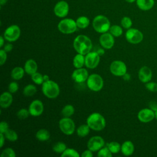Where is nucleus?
Masks as SVG:
<instances>
[{
  "label": "nucleus",
  "mask_w": 157,
  "mask_h": 157,
  "mask_svg": "<svg viewBox=\"0 0 157 157\" xmlns=\"http://www.w3.org/2000/svg\"><path fill=\"white\" fill-rule=\"evenodd\" d=\"M91 39L85 35L77 36L73 42V47L75 51L80 54L86 55L92 48Z\"/></svg>",
  "instance_id": "1"
},
{
  "label": "nucleus",
  "mask_w": 157,
  "mask_h": 157,
  "mask_svg": "<svg viewBox=\"0 0 157 157\" xmlns=\"http://www.w3.org/2000/svg\"><path fill=\"white\" fill-rule=\"evenodd\" d=\"M86 124L93 130L101 131L105 128L106 122L103 115L99 113L94 112L88 117Z\"/></svg>",
  "instance_id": "2"
},
{
  "label": "nucleus",
  "mask_w": 157,
  "mask_h": 157,
  "mask_svg": "<svg viewBox=\"0 0 157 157\" xmlns=\"http://www.w3.org/2000/svg\"><path fill=\"white\" fill-rule=\"evenodd\" d=\"M42 91L43 94L50 99L56 98L58 96L60 92L58 83L51 80L44 82L42 83Z\"/></svg>",
  "instance_id": "3"
},
{
  "label": "nucleus",
  "mask_w": 157,
  "mask_h": 157,
  "mask_svg": "<svg viewBox=\"0 0 157 157\" xmlns=\"http://www.w3.org/2000/svg\"><path fill=\"white\" fill-rule=\"evenodd\" d=\"M94 29L99 33H104L107 32L110 28L109 20L104 15H99L96 16L92 23Z\"/></svg>",
  "instance_id": "4"
},
{
  "label": "nucleus",
  "mask_w": 157,
  "mask_h": 157,
  "mask_svg": "<svg viewBox=\"0 0 157 157\" xmlns=\"http://www.w3.org/2000/svg\"><path fill=\"white\" fill-rule=\"evenodd\" d=\"M77 28L76 21L72 18H64L61 20L58 25V30L66 34L74 33Z\"/></svg>",
  "instance_id": "5"
},
{
  "label": "nucleus",
  "mask_w": 157,
  "mask_h": 157,
  "mask_svg": "<svg viewBox=\"0 0 157 157\" xmlns=\"http://www.w3.org/2000/svg\"><path fill=\"white\" fill-rule=\"evenodd\" d=\"M86 85L91 91H99L103 88L104 80L99 74H93L88 76L86 80Z\"/></svg>",
  "instance_id": "6"
},
{
  "label": "nucleus",
  "mask_w": 157,
  "mask_h": 157,
  "mask_svg": "<svg viewBox=\"0 0 157 157\" xmlns=\"http://www.w3.org/2000/svg\"><path fill=\"white\" fill-rule=\"evenodd\" d=\"M125 37L128 42L132 44H137L142 41L144 34L140 30L131 28L126 31Z\"/></svg>",
  "instance_id": "7"
},
{
  "label": "nucleus",
  "mask_w": 157,
  "mask_h": 157,
  "mask_svg": "<svg viewBox=\"0 0 157 157\" xmlns=\"http://www.w3.org/2000/svg\"><path fill=\"white\" fill-rule=\"evenodd\" d=\"M59 127L62 132L66 135H71L75 131V123L69 117H64L59 121Z\"/></svg>",
  "instance_id": "8"
},
{
  "label": "nucleus",
  "mask_w": 157,
  "mask_h": 157,
  "mask_svg": "<svg viewBox=\"0 0 157 157\" xmlns=\"http://www.w3.org/2000/svg\"><path fill=\"white\" fill-rule=\"evenodd\" d=\"M20 34V27L17 25H12L6 28L4 33V37L9 42H14L18 39Z\"/></svg>",
  "instance_id": "9"
},
{
  "label": "nucleus",
  "mask_w": 157,
  "mask_h": 157,
  "mask_svg": "<svg viewBox=\"0 0 157 157\" xmlns=\"http://www.w3.org/2000/svg\"><path fill=\"white\" fill-rule=\"evenodd\" d=\"M110 71L115 76L123 77L127 72V66L123 61L115 60L110 64Z\"/></svg>",
  "instance_id": "10"
},
{
  "label": "nucleus",
  "mask_w": 157,
  "mask_h": 157,
  "mask_svg": "<svg viewBox=\"0 0 157 157\" xmlns=\"http://www.w3.org/2000/svg\"><path fill=\"white\" fill-rule=\"evenodd\" d=\"M100 61V56L97 52H90L88 53L85 58V65L89 69L96 67Z\"/></svg>",
  "instance_id": "11"
},
{
  "label": "nucleus",
  "mask_w": 157,
  "mask_h": 157,
  "mask_svg": "<svg viewBox=\"0 0 157 157\" xmlns=\"http://www.w3.org/2000/svg\"><path fill=\"white\" fill-rule=\"evenodd\" d=\"M137 118L142 123H149L155 118V111L149 107L142 109L138 112Z\"/></svg>",
  "instance_id": "12"
},
{
  "label": "nucleus",
  "mask_w": 157,
  "mask_h": 157,
  "mask_svg": "<svg viewBox=\"0 0 157 157\" xmlns=\"http://www.w3.org/2000/svg\"><path fill=\"white\" fill-rule=\"evenodd\" d=\"M104 140L99 136L91 137L87 142L88 149L92 151H99L104 145Z\"/></svg>",
  "instance_id": "13"
},
{
  "label": "nucleus",
  "mask_w": 157,
  "mask_h": 157,
  "mask_svg": "<svg viewBox=\"0 0 157 157\" xmlns=\"http://www.w3.org/2000/svg\"><path fill=\"white\" fill-rule=\"evenodd\" d=\"M88 72L83 67L75 69L71 75L72 79L76 83H80L87 80L88 78Z\"/></svg>",
  "instance_id": "14"
},
{
  "label": "nucleus",
  "mask_w": 157,
  "mask_h": 157,
  "mask_svg": "<svg viewBox=\"0 0 157 157\" xmlns=\"http://www.w3.org/2000/svg\"><path fill=\"white\" fill-rule=\"evenodd\" d=\"M28 110L31 115L33 117L40 116L43 113L44 110V104L40 100H34L29 104Z\"/></svg>",
  "instance_id": "15"
},
{
  "label": "nucleus",
  "mask_w": 157,
  "mask_h": 157,
  "mask_svg": "<svg viewBox=\"0 0 157 157\" xmlns=\"http://www.w3.org/2000/svg\"><path fill=\"white\" fill-rule=\"evenodd\" d=\"M69 10V4L64 1L58 2L54 7V13L56 16L59 18H63L67 16Z\"/></svg>",
  "instance_id": "16"
},
{
  "label": "nucleus",
  "mask_w": 157,
  "mask_h": 157,
  "mask_svg": "<svg viewBox=\"0 0 157 157\" xmlns=\"http://www.w3.org/2000/svg\"><path fill=\"white\" fill-rule=\"evenodd\" d=\"M99 42L104 48L110 49L113 47L115 43L113 36L110 33H102L99 37Z\"/></svg>",
  "instance_id": "17"
},
{
  "label": "nucleus",
  "mask_w": 157,
  "mask_h": 157,
  "mask_svg": "<svg viewBox=\"0 0 157 157\" xmlns=\"http://www.w3.org/2000/svg\"><path fill=\"white\" fill-rule=\"evenodd\" d=\"M152 76L153 72L149 67L144 66L139 69L138 72V78L141 82L146 83L151 81Z\"/></svg>",
  "instance_id": "18"
},
{
  "label": "nucleus",
  "mask_w": 157,
  "mask_h": 157,
  "mask_svg": "<svg viewBox=\"0 0 157 157\" xmlns=\"http://www.w3.org/2000/svg\"><path fill=\"white\" fill-rule=\"evenodd\" d=\"M13 98L10 92L6 91L1 94L0 97V106L2 108L6 109L12 103Z\"/></svg>",
  "instance_id": "19"
},
{
  "label": "nucleus",
  "mask_w": 157,
  "mask_h": 157,
  "mask_svg": "<svg viewBox=\"0 0 157 157\" xmlns=\"http://www.w3.org/2000/svg\"><path fill=\"white\" fill-rule=\"evenodd\" d=\"M121 151L124 156H131L134 151V144L131 140L124 141L121 145Z\"/></svg>",
  "instance_id": "20"
},
{
  "label": "nucleus",
  "mask_w": 157,
  "mask_h": 157,
  "mask_svg": "<svg viewBox=\"0 0 157 157\" xmlns=\"http://www.w3.org/2000/svg\"><path fill=\"white\" fill-rule=\"evenodd\" d=\"M24 69L26 74L31 75L37 71V63L33 59H28L25 63Z\"/></svg>",
  "instance_id": "21"
},
{
  "label": "nucleus",
  "mask_w": 157,
  "mask_h": 157,
  "mask_svg": "<svg viewBox=\"0 0 157 157\" xmlns=\"http://www.w3.org/2000/svg\"><path fill=\"white\" fill-rule=\"evenodd\" d=\"M136 5L139 9L147 11L153 7L155 0H136Z\"/></svg>",
  "instance_id": "22"
},
{
  "label": "nucleus",
  "mask_w": 157,
  "mask_h": 157,
  "mask_svg": "<svg viewBox=\"0 0 157 157\" xmlns=\"http://www.w3.org/2000/svg\"><path fill=\"white\" fill-rule=\"evenodd\" d=\"M25 69L24 68H22L21 67H14L11 72V77L13 79L15 80H18L21 79L25 74Z\"/></svg>",
  "instance_id": "23"
},
{
  "label": "nucleus",
  "mask_w": 157,
  "mask_h": 157,
  "mask_svg": "<svg viewBox=\"0 0 157 157\" xmlns=\"http://www.w3.org/2000/svg\"><path fill=\"white\" fill-rule=\"evenodd\" d=\"M85 56H84L83 55L80 54V53L77 54L73 59L74 66L76 69L83 67V65L85 64Z\"/></svg>",
  "instance_id": "24"
},
{
  "label": "nucleus",
  "mask_w": 157,
  "mask_h": 157,
  "mask_svg": "<svg viewBox=\"0 0 157 157\" xmlns=\"http://www.w3.org/2000/svg\"><path fill=\"white\" fill-rule=\"evenodd\" d=\"M50 137L49 131L45 129H40L36 134V139L40 141H46L50 139Z\"/></svg>",
  "instance_id": "25"
},
{
  "label": "nucleus",
  "mask_w": 157,
  "mask_h": 157,
  "mask_svg": "<svg viewBox=\"0 0 157 157\" xmlns=\"http://www.w3.org/2000/svg\"><path fill=\"white\" fill-rule=\"evenodd\" d=\"M76 24L78 28L80 29H84L88 26L90 24V20L88 17L85 16H81L79 17L76 20Z\"/></svg>",
  "instance_id": "26"
},
{
  "label": "nucleus",
  "mask_w": 157,
  "mask_h": 157,
  "mask_svg": "<svg viewBox=\"0 0 157 157\" xmlns=\"http://www.w3.org/2000/svg\"><path fill=\"white\" fill-rule=\"evenodd\" d=\"M37 91V88L36 86L33 84L27 85L23 90V93L26 96H32Z\"/></svg>",
  "instance_id": "27"
},
{
  "label": "nucleus",
  "mask_w": 157,
  "mask_h": 157,
  "mask_svg": "<svg viewBox=\"0 0 157 157\" xmlns=\"http://www.w3.org/2000/svg\"><path fill=\"white\" fill-rule=\"evenodd\" d=\"M90 129V128L87 124H82L77 129V134L81 137H84L89 134Z\"/></svg>",
  "instance_id": "28"
},
{
  "label": "nucleus",
  "mask_w": 157,
  "mask_h": 157,
  "mask_svg": "<svg viewBox=\"0 0 157 157\" xmlns=\"http://www.w3.org/2000/svg\"><path fill=\"white\" fill-rule=\"evenodd\" d=\"M74 107L70 104L66 105L61 110V114L64 117H70L74 113Z\"/></svg>",
  "instance_id": "29"
},
{
  "label": "nucleus",
  "mask_w": 157,
  "mask_h": 157,
  "mask_svg": "<svg viewBox=\"0 0 157 157\" xmlns=\"http://www.w3.org/2000/svg\"><path fill=\"white\" fill-rule=\"evenodd\" d=\"M107 147L112 154H116L121 150L120 144L115 141H112L107 144Z\"/></svg>",
  "instance_id": "30"
},
{
  "label": "nucleus",
  "mask_w": 157,
  "mask_h": 157,
  "mask_svg": "<svg viewBox=\"0 0 157 157\" xmlns=\"http://www.w3.org/2000/svg\"><path fill=\"white\" fill-rule=\"evenodd\" d=\"M6 139L11 142H15L18 139V134L17 132L10 129H9L4 134Z\"/></svg>",
  "instance_id": "31"
},
{
  "label": "nucleus",
  "mask_w": 157,
  "mask_h": 157,
  "mask_svg": "<svg viewBox=\"0 0 157 157\" xmlns=\"http://www.w3.org/2000/svg\"><path fill=\"white\" fill-rule=\"evenodd\" d=\"M110 33L115 37H119L123 34V29L121 26L115 25L110 26L109 29Z\"/></svg>",
  "instance_id": "32"
},
{
  "label": "nucleus",
  "mask_w": 157,
  "mask_h": 157,
  "mask_svg": "<svg viewBox=\"0 0 157 157\" xmlns=\"http://www.w3.org/2000/svg\"><path fill=\"white\" fill-rule=\"evenodd\" d=\"M66 145L63 142H58L52 147L53 150L56 153H62L66 149Z\"/></svg>",
  "instance_id": "33"
},
{
  "label": "nucleus",
  "mask_w": 157,
  "mask_h": 157,
  "mask_svg": "<svg viewBox=\"0 0 157 157\" xmlns=\"http://www.w3.org/2000/svg\"><path fill=\"white\" fill-rule=\"evenodd\" d=\"M31 79L33 82L37 85H42V83L44 82V75L37 72L31 75Z\"/></svg>",
  "instance_id": "34"
},
{
  "label": "nucleus",
  "mask_w": 157,
  "mask_h": 157,
  "mask_svg": "<svg viewBox=\"0 0 157 157\" xmlns=\"http://www.w3.org/2000/svg\"><path fill=\"white\" fill-rule=\"evenodd\" d=\"M62 157L71 156V157H79L80 155L73 148H66L61 154Z\"/></svg>",
  "instance_id": "35"
},
{
  "label": "nucleus",
  "mask_w": 157,
  "mask_h": 157,
  "mask_svg": "<svg viewBox=\"0 0 157 157\" xmlns=\"http://www.w3.org/2000/svg\"><path fill=\"white\" fill-rule=\"evenodd\" d=\"M97 156L99 157H111L112 156V152L107 147L101 148L98 152Z\"/></svg>",
  "instance_id": "36"
},
{
  "label": "nucleus",
  "mask_w": 157,
  "mask_h": 157,
  "mask_svg": "<svg viewBox=\"0 0 157 157\" xmlns=\"http://www.w3.org/2000/svg\"><path fill=\"white\" fill-rule=\"evenodd\" d=\"M16 154L15 151L10 147L4 149L1 153V157H15Z\"/></svg>",
  "instance_id": "37"
},
{
  "label": "nucleus",
  "mask_w": 157,
  "mask_h": 157,
  "mask_svg": "<svg viewBox=\"0 0 157 157\" xmlns=\"http://www.w3.org/2000/svg\"><path fill=\"white\" fill-rule=\"evenodd\" d=\"M121 26L125 29H129L132 25V20L128 17H124L121 20Z\"/></svg>",
  "instance_id": "38"
},
{
  "label": "nucleus",
  "mask_w": 157,
  "mask_h": 157,
  "mask_svg": "<svg viewBox=\"0 0 157 157\" xmlns=\"http://www.w3.org/2000/svg\"><path fill=\"white\" fill-rule=\"evenodd\" d=\"M29 115L30 113L29 110H27L26 109H21L17 113V117L20 120L26 119Z\"/></svg>",
  "instance_id": "39"
},
{
  "label": "nucleus",
  "mask_w": 157,
  "mask_h": 157,
  "mask_svg": "<svg viewBox=\"0 0 157 157\" xmlns=\"http://www.w3.org/2000/svg\"><path fill=\"white\" fill-rule=\"evenodd\" d=\"M145 86L146 89L150 92H157V83L155 82L150 81L145 83Z\"/></svg>",
  "instance_id": "40"
},
{
  "label": "nucleus",
  "mask_w": 157,
  "mask_h": 157,
  "mask_svg": "<svg viewBox=\"0 0 157 157\" xmlns=\"http://www.w3.org/2000/svg\"><path fill=\"white\" fill-rule=\"evenodd\" d=\"M8 90L11 93H14L17 91L18 90V85L16 82H12L10 83H9L8 86Z\"/></svg>",
  "instance_id": "41"
},
{
  "label": "nucleus",
  "mask_w": 157,
  "mask_h": 157,
  "mask_svg": "<svg viewBox=\"0 0 157 157\" xmlns=\"http://www.w3.org/2000/svg\"><path fill=\"white\" fill-rule=\"evenodd\" d=\"M9 124L6 121H2L0 123V133L4 134L9 129Z\"/></svg>",
  "instance_id": "42"
},
{
  "label": "nucleus",
  "mask_w": 157,
  "mask_h": 157,
  "mask_svg": "<svg viewBox=\"0 0 157 157\" xmlns=\"http://www.w3.org/2000/svg\"><path fill=\"white\" fill-rule=\"evenodd\" d=\"M7 60V54L6 52L4 51L3 49L0 50V64L2 66Z\"/></svg>",
  "instance_id": "43"
},
{
  "label": "nucleus",
  "mask_w": 157,
  "mask_h": 157,
  "mask_svg": "<svg viewBox=\"0 0 157 157\" xmlns=\"http://www.w3.org/2000/svg\"><path fill=\"white\" fill-rule=\"evenodd\" d=\"M92 152L93 151L89 149L86 150L82 152V153L81 154V156L82 157H92L93 156Z\"/></svg>",
  "instance_id": "44"
},
{
  "label": "nucleus",
  "mask_w": 157,
  "mask_h": 157,
  "mask_svg": "<svg viewBox=\"0 0 157 157\" xmlns=\"http://www.w3.org/2000/svg\"><path fill=\"white\" fill-rule=\"evenodd\" d=\"M12 49H13V45L12 44L7 43V44L4 45L3 50L4 51H6V52H9L12 51Z\"/></svg>",
  "instance_id": "45"
},
{
  "label": "nucleus",
  "mask_w": 157,
  "mask_h": 157,
  "mask_svg": "<svg viewBox=\"0 0 157 157\" xmlns=\"http://www.w3.org/2000/svg\"><path fill=\"white\" fill-rule=\"evenodd\" d=\"M149 108L154 110L155 112L157 110V102L154 101H151L149 102Z\"/></svg>",
  "instance_id": "46"
},
{
  "label": "nucleus",
  "mask_w": 157,
  "mask_h": 157,
  "mask_svg": "<svg viewBox=\"0 0 157 157\" xmlns=\"http://www.w3.org/2000/svg\"><path fill=\"white\" fill-rule=\"evenodd\" d=\"M0 138H1V142H0V147L2 148L4 144V140H5V136L4 134L2 133H0Z\"/></svg>",
  "instance_id": "47"
},
{
  "label": "nucleus",
  "mask_w": 157,
  "mask_h": 157,
  "mask_svg": "<svg viewBox=\"0 0 157 157\" xmlns=\"http://www.w3.org/2000/svg\"><path fill=\"white\" fill-rule=\"evenodd\" d=\"M123 79L124 80H130V78H131V75L128 74V73H126L123 76Z\"/></svg>",
  "instance_id": "48"
},
{
  "label": "nucleus",
  "mask_w": 157,
  "mask_h": 157,
  "mask_svg": "<svg viewBox=\"0 0 157 157\" xmlns=\"http://www.w3.org/2000/svg\"><path fill=\"white\" fill-rule=\"evenodd\" d=\"M4 37L2 36H0V47L2 48L4 46Z\"/></svg>",
  "instance_id": "49"
},
{
  "label": "nucleus",
  "mask_w": 157,
  "mask_h": 157,
  "mask_svg": "<svg viewBox=\"0 0 157 157\" xmlns=\"http://www.w3.org/2000/svg\"><path fill=\"white\" fill-rule=\"evenodd\" d=\"M97 53L99 55V56H101V55H104V49H102V48H99V49H98V50L97 51Z\"/></svg>",
  "instance_id": "50"
},
{
  "label": "nucleus",
  "mask_w": 157,
  "mask_h": 157,
  "mask_svg": "<svg viewBox=\"0 0 157 157\" xmlns=\"http://www.w3.org/2000/svg\"><path fill=\"white\" fill-rule=\"evenodd\" d=\"M50 80V79H49V76H48V75H47V74L44 75V82L48 81V80Z\"/></svg>",
  "instance_id": "51"
},
{
  "label": "nucleus",
  "mask_w": 157,
  "mask_h": 157,
  "mask_svg": "<svg viewBox=\"0 0 157 157\" xmlns=\"http://www.w3.org/2000/svg\"><path fill=\"white\" fill-rule=\"evenodd\" d=\"M8 0H0V4L1 6H3L4 4H6V2H7Z\"/></svg>",
  "instance_id": "52"
},
{
  "label": "nucleus",
  "mask_w": 157,
  "mask_h": 157,
  "mask_svg": "<svg viewBox=\"0 0 157 157\" xmlns=\"http://www.w3.org/2000/svg\"><path fill=\"white\" fill-rule=\"evenodd\" d=\"M124 1L128 2H129V3H132V2H135V1H136V0H124Z\"/></svg>",
  "instance_id": "53"
},
{
  "label": "nucleus",
  "mask_w": 157,
  "mask_h": 157,
  "mask_svg": "<svg viewBox=\"0 0 157 157\" xmlns=\"http://www.w3.org/2000/svg\"><path fill=\"white\" fill-rule=\"evenodd\" d=\"M155 119L157 120V110L155 112Z\"/></svg>",
  "instance_id": "54"
}]
</instances>
